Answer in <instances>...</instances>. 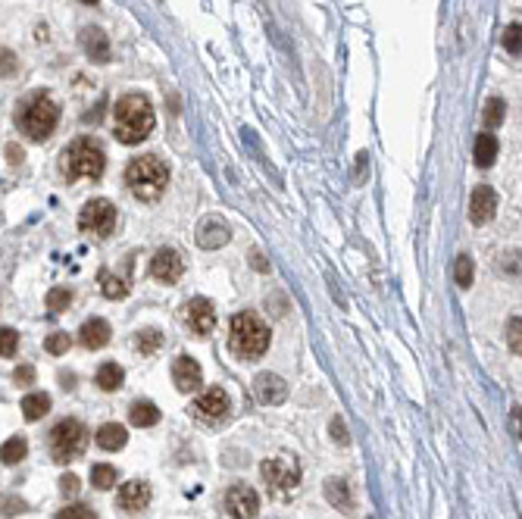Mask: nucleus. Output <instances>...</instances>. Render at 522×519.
I'll return each instance as SVG.
<instances>
[{"label": "nucleus", "mask_w": 522, "mask_h": 519, "mask_svg": "<svg viewBox=\"0 0 522 519\" xmlns=\"http://www.w3.org/2000/svg\"><path fill=\"white\" fill-rule=\"evenodd\" d=\"M157 116L153 106L144 94H126L116 100L113 106V131L122 144H141L144 138H151Z\"/></svg>", "instance_id": "f257e3e1"}, {"label": "nucleus", "mask_w": 522, "mask_h": 519, "mask_svg": "<svg viewBox=\"0 0 522 519\" xmlns=\"http://www.w3.org/2000/svg\"><path fill=\"white\" fill-rule=\"evenodd\" d=\"M57 122H60V106L44 91L26 97L19 104V110H16V125L32 141H47L53 135V129H57Z\"/></svg>", "instance_id": "f03ea898"}, {"label": "nucleus", "mask_w": 522, "mask_h": 519, "mask_svg": "<svg viewBox=\"0 0 522 519\" xmlns=\"http://www.w3.org/2000/svg\"><path fill=\"white\" fill-rule=\"evenodd\" d=\"M107 169V154L94 138H76L60 156V172L66 181L76 179H101Z\"/></svg>", "instance_id": "7ed1b4c3"}, {"label": "nucleus", "mask_w": 522, "mask_h": 519, "mask_svg": "<svg viewBox=\"0 0 522 519\" xmlns=\"http://www.w3.org/2000/svg\"><path fill=\"white\" fill-rule=\"evenodd\" d=\"M126 181H128V191L138 200H157L166 191V185H169V169H166V163L160 156L144 154L128 163Z\"/></svg>", "instance_id": "20e7f679"}, {"label": "nucleus", "mask_w": 522, "mask_h": 519, "mask_svg": "<svg viewBox=\"0 0 522 519\" xmlns=\"http://www.w3.org/2000/svg\"><path fill=\"white\" fill-rule=\"evenodd\" d=\"M228 347L241 360H257L269 347V329L260 322L257 313H238L232 316V329H228Z\"/></svg>", "instance_id": "39448f33"}, {"label": "nucleus", "mask_w": 522, "mask_h": 519, "mask_svg": "<svg viewBox=\"0 0 522 519\" xmlns=\"http://www.w3.org/2000/svg\"><path fill=\"white\" fill-rule=\"evenodd\" d=\"M88 447V429L78 419H63L51 431V454L57 463H72Z\"/></svg>", "instance_id": "423d86ee"}, {"label": "nucleus", "mask_w": 522, "mask_h": 519, "mask_svg": "<svg viewBox=\"0 0 522 519\" xmlns=\"http://www.w3.org/2000/svg\"><path fill=\"white\" fill-rule=\"evenodd\" d=\"M260 475H263V481L269 485V491L278 494V497L294 494L297 485H301V466H297L291 456H272V460H266L263 466H260Z\"/></svg>", "instance_id": "0eeeda50"}, {"label": "nucleus", "mask_w": 522, "mask_h": 519, "mask_svg": "<svg viewBox=\"0 0 522 519\" xmlns=\"http://www.w3.org/2000/svg\"><path fill=\"white\" fill-rule=\"evenodd\" d=\"M78 229L85 235H94V238H107L110 231L116 229V206L110 204L107 197H94L82 206L78 213Z\"/></svg>", "instance_id": "6e6552de"}, {"label": "nucleus", "mask_w": 522, "mask_h": 519, "mask_svg": "<svg viewBox=\"0 0 522 519\" xmlns=\"http://www.w3.org/2000/svg\"><path fill=\"white\" fill-rule=\"evenodd\" d=\"M228 406L232 404H228V394L222 391V388H207V391L191 404V413H194V419H201V422L216 425L228 416Z\"/></svg>", "instance_id": "1a4fd4ad"}, {"label": "nucleus", "mask_w": 522, "mask_h": 519, "mask_svg": "<svg viewBox=\"0 0 522 519\" xmlns=\"http://www.w3.org/2000/svg\"><path fill=\"white\" fill-rule=\"evenodd\" d=\"M226 506L232 513V519H257L260 513V494L251 485H232L226 494Z\"/></svg>", "instance_id": "9d476101"}, {"label": "nucleus", "mask_w": 522, "mask_h": 519, "mask_svg": "<svg viewBox=\"0 0 522 519\" xmlns=\"http://www.w3.org/2000/svg\"><path fill=\"white\" fill-rule=\"evenodd\" d=\"M182 319H185V325H188L194 335H210L213 325H216V310H213V304H210L207 297H194V300L185 304Z\"/></svg>", "instance_id": "9b49d317"}, {"label": "nucleus", "mask_w": 522, "mask_h": 519, "mask_svg": "<svg viewBox=\"0 0 522 519\" xmlns=\"http://www.w3.org/2000/svg\"><path fill=\"white\" fill-rule=\"evenodd\" d=\"M182 272H185V260H182V254H178V250L160 247L157 254H153V260H151V275H153L157 281H166V285H172V281L182 279Z\"/></svg>", "instance_id": "f8f14e48"}, {"label": "nucleus", "mask_w": 522, "mask_h": 519, "mask_svg": "<svg viewBox=\"0 0 522 519\" xmlns=\"http://www.w3.org/2000/svg\"><path fill=\"white\" fill-rule=\"evenodd\" d=\"M172 381H176V388L182 394H191L197 391V388L203 385V369L197 360H191V356H176L172 360Z\"/></svg>", "instance_id": "ddd939ff"}, {"label": "nucleus", "mask_w": 522, "mask_h": 519, "mask_svg": "<svg viewBox=\"0 0 522 519\" xmlns=\"http://www.w3.org/2000/svg\"><path fill=\"white\" fill-rule=\"evenodd\" d=\"M253 394H257L260 404L278 406L288 397V385H285V379H278V375H272V372H260L257 379H253Z\"/></svg>", "instance_id": "4468645a"}, {"label": "nucleus", "mask_w": 522, "mask_h": 519, "mask_svg": "<svg viewBox=\"0 0 522 519\" xmlns=\"http://www.w3.org/2000/svg\"><path fill=\"white\" fill-rule=\"evenodd\" d=\"M494 210H497V194L491 191V185L472 188V194H469V219L472 222L485 225L491 216H494Z\"/></svg>", "instance_id": "2eb2a0df"}, {"label": "nucleus", "mask_w": 522, "mask_h": 519, "mask_svg": "<svg viewBox=\"0 0 522 519\" xmlns=\"http://www.w3.org/2000/svg\"><path fill=\"white\" fill-rule=\"evenodd\" d=\"M116 500H119L122 510L141 513V510H147V504H151V485H147V481H141V479H132V481H126V485L119 488Z\"/></svg>", "instance_id": "dca6fc26"}, {"label": "nucleus", "mask_w": 522, "mask_h": 519, "mask_svg": "<svg viewBox=\"0 0 522 519\" xmlns=\"http://www.w3.org/2000/svg\"><path fill=\"white\" fill-rule=\"evenodd\" d=\"M228 238H232V229H228L219 216H207L201 222V229H197V244H201L203 250L222 247V244H228Z\"/></svg>", "instance_id": "f3484780"}, {"label": "nucleus", "mask_w": 522, "mask_h": 519, "mask_svg": "<svg viewBox=\"0 0 522 519\" xmlns=\"http://www.w3.org/2000/svg\"><path fill=\"white\" fill-rule=\"evenodd\" d=\"M110 322L107 319H88V322L78 329V341L85 344L88 350H101V347H107L110 344Z\"/></svg>", "instance_id": "a211bd4d"}, {"label": "nucleus", "mask_w": 522, "mask_h": 519, "mask_svg": "<svg viewBox=\"0 0 522 519\" xmlns=\"http://www.w3.org/2000/svg\"><path fill=\"white\" fill-rule=\"evenodd\" d=\"M82 50L94 63H110V38L101 28H82Z\"/></svg>", "instance_id": "6ab92c4d"}, {"label": "nucleus", "mask_w": 522, "mask_h": 519, "mask_svg": "<svg viewBox=\"0 0 522 519\" xmlns=\"http://www.w3.org/2000/svg\"><path fill=\"white\" fill-rule=\"evenodd\" d=\"M94 441L101 444L103 450H122V447H126V441H128V431H126V425H119V422H107V425L97 429Z\"/></svg>", "instance_id": "aec40b11"}, {"label": "nucleus", "mask_w": 522, "mask_h": 519, "mask_svg": "<svg viewBox=\"0 0 522 519\" xmlns=\"http://www.w3.org/2000/svg\"><path fill=\"white\" fill-rule=\"evenodd\" d=\"M128 419H132V425H138V429H151V425L160 422V410L151 400H135L132 410H128Z\"/></svg>", "instance_id": "412c9836"}, {"label": "nucleus", "mask_w": 522, "mask_h": 519, "mask_svg": "<svg viewBox=\"0 0 522 519\" xmlns=\"http://www.w3.org/2000/svg\"><path fill=\"white\" fill-rule=\"evenodd\" d=\"M47 413H51V397H47V394L35 391V394H26V397H22V416H26L28 422H38V419L47 416Z\"/></svg>", "instance_id": "4be33fe9"}, {"label": "nucleus", "mask_w": 522, "mask_h": 519, "mask_svg": "<svg viewBox=\"0 0 522 519\" xmlns=\"http://www.w3.org/2000/svg\"><path fill=\"white\" fill-rule=\"evenodd\" d=\"M326 497H328V504L338 506V510H353V497H351V488H347V481L328 479L326 481Z\"/></svg>", "instance_id": "5701e85b"}, {"label": "nucleus", "mask_w": 522, "mask_h": 519, "mask_svg": "<svg viewBox=\"0 0 522 519\" xmlns=\"http://www.w3.org/2000/svg\"><path fill=\"white\" fill-rule=\"evenodd\" d=\"M97 281H101V291H103V297H110V300H122L128 294V279H122V275H113V272H107L103 269L101 275H97Z\"/></svg>", "instance_id": "b1692460"}, {"label": "nucleus", "mask_w": 522, "mask_h": 519, "mask_svg": "<svg viewBox=\"0 0 522 519\" xmlns=\"http://www.w3.org/2000/svg\"><path fill=\"white\" fill-rule=\"evenodd\" d=\"M122 381H126V372H122V366H116V363H103V366L97 369V385H101V391H119Z\"/></svg>", "instance_id": "393cba45"}, {"label": "nucleus", "mask_w": 522, "mask_h": 519, "mask_svg": "<svg viewBox=\"0 0 522 519\" xmlns=\"http://www.w3.org/2000/svg\"><path fill=\"white\" fill-rule=\"evenodd\" d=\"M494 160H497V138L491 131H485V135L475 138V163L482 169H488Z\"/></svg>", "instance_id": "a878e982"}, {"label": "nucleus", "mask_w": 522, "mask_h": 519, "mask_svg": "<svg viewBox=\"0 0 522 519\" xmlns=\"http://www.w3.org/2000/svg\"><path fill=\"white\" fill-rule=\"evenodd\" d=\"M26 454H28V441L26 438H10V441H3V447H0V460L3 463H10V466H16L19 460H26Z\"/></svg>", "instance_id": "bb28decb"}, {"label": "nucleus", "mask_w": 522, "mask_h": 519, "mask_svg": "<svg viewBox=\"0 0 522 519\" xmlns=\"http://www.w3.org/2000/svg\"><path fill=\"white\" fill-rule=\"evenodd\" d=\"M91 485L101 488V491H110V488L116 485V469L110 466V463H97V466L91 469Z\"/></svg>", "instance_id": "cd10ccee"}, {"label": "nucleus", "mask_w": 522, "mask_h": 519, "mask_svg": "<svg viewBox=\"0 0 522 519\" xmlns=\"http://www.w3.org/2000/svg\"><path fill=\"white\" fill-rule=\"evenodd\" d=\"M69 304H72V294L66 288H51L47 291V310L51 313H63Z\"/></svg>", "instance_id": "c85d7f7f"}, {"label": "nucleus", "mask_w": 522, "mask_h": 519, "mask_svg": "<svg viewBox=\"0 0 522 519\" xmlns=\"http://www.w3.org/2000/svg\"><path fill=\"white\" fill-rule=\"evenodd\" d=\"M503 110H507V106H503L500 97L488 100V104H485V125H488V129H497V125L503 122Z\"/></svg>", "instance_id": "c756f323"}, {"label": "nucleus", "mask_w": 522, "mask_h": 519, "mask_svg": "<svg viewBox=\"0 0 522 519\" xmlns=\"http://www.w3.org/2000/svg\"><path fill=\"white\" fill-rule=\"evenodd\" d=\"M163 344V335H160L157 329H144V331H138V350L141 354H153V350Z\"/></svg>", "instance_id": "7c9ffc66"}, {"label": "nucleus", "mask_w": 522, "mask_h": 519, "mask_svg": "<svg viewBox=\"0 0 522 519\" xmlns=\"http://www.w3.org/2000/svg\"><path fill=\"white\" fill-rule=\"evenodd\" d=\"M453 275H457V285H460V288H469V285H472L475 266H472L469 256H460V260H457V269H453Z\"/></svg>", "instance_id": "2f4dec72"}, {"label": "nucleus", "mask_w": 522, "mask_h": 519, "mask_svg": "<svg viewBox=\"0 0 522 519\" xmlns=\"http://www.w3.org/2000/svg\"><path fill=\"white\" fill-rule=\"evenodd\" d=\"M44 347H47V354H66V350L72 347V338L66 335V331H53V335H47Z\"/></svg>", "instance_id": "473e14b6"}, {"label": "nucleus", "mask_w": 522, "mask_h": 519, "mask_svg": "<svg viewBox=\"0 0 522 519\" xmlns=\"http://www.w3.org/2000/svg\"><path fill=\"white\" fill-rule=\"evenodd\" d=\"M19 347V331L16 329H0V356H13Z\"/></svg>", "instance_id": "72a5a7b5"}, {"label": "nucleus", "mask_w": 522, "mask_h": 519, "mask_svg": "<svg viewBox=\"0 0 522 519\" xmlns=\"http://www.w3.org/2000/svg\"><path fill=\"white\" fill-rule=\"evenodd\" d=\"M519 22H513V25H507V31H503V50L507 53H513V56H519Z\"/></svg>", "instance_id": "f704fd0d"}, {"label": "nucleus", "mask_w": 522, "mask_h": 519, "mask_svg": "<svg viewBox=\"0 0 522 519\" xmlns=\"http://www.w3.org/2000/svg\"><path fill=\"white\" fill-rule=\"evenodd\" d=\"M57 519H97V516H94V510H88V506L78 504V506H66Z\"/></svg>", "instance_id": "c9c22d12"}, {"label": "nucleus", "mask_w": 522, "mask_h": 519, "mask_svg": "<svg viewBox=\"0 0 522 519\" xmlns=\"http://www.w3.org/2000/svg\"><path fill=\"white\" fill-rule=\"evenodd\" d=\"M13 72H16V53L0 47V75H13Z\"/></svg>", "instance_id": "e433bc0d"}, {"label": "nucleus", "mask_w": 522, "mask_h": 519, "mask_svg": "<svg viewBox=\"0 0 522 519\" xmlns=\"http://www.w3.org/2000/svg\"><path fill=\"white\" fill-rule=\"evenodd\" d=\"M60 488H63V494L66 497H76L78 494V488H82V481H78V475H63V479H60Z\"/></svg>", "instance_id": "4c0bfd02"}, {"label": "nucleus", "mask_w": 522, "mask_h": 519, "mask_svg": "<svg viewBox=\"0 0 522 519\" xmlns=\"http://www.w3.org/2000/svg\"><path fill=\"white\" fill-rule=\"evenodd\" d=\"M13 381H16V385H32V381H35V369L32 366H16Z\"/></svg>", "instance_id": "58836bf2"}, {"label": "nucleus", "mask_w": 522, "mask_h": 519, "mask_svg": "<svg viewBox=\"0 0 522 519\" xmlns=\"http://www.w3.org/2000/svg\"><path fill=\"white\" fill-rule=\"evenodd\" d=\"M7 160L13 163V166H19V163L26 160V150H22L19 144H7Z\"/></svg>", "instance_id": "ea45409f"}, {"label": "nucleus", "mask_w": 522, "mask_h": 519, "mask_svg": "<svg viewBox=\"0 0 522 519\" xmlns=\"http://www.w3.org/2000/svg\"><path fill=\"white\" fill-rule=\"evenodd\" d=\"M510 347L519 354V316L510 319Z\"/></svg>", "instance_id": "a19ab883"}, {"label": "nucleus", "mask_w": 522, "mask_h": 519, "mask_svg": "<svg viewBox=\"0 0 522 519\" xmlns=\"http://www.w3.org/2000/svg\"><path fill=\"white\" fill-rule=\"evenodd\" d=\"M332 431H335V441H338V444H347V429H344V422H341V419L338 416H335L332 419Z\"/></svg>", "instance_id": "79ce46f5"}, {"label": "nucleus", "mask_w": 522, "mask_h": 519, "mask_svg": "<svg viewBox=\"0 0 522 519\" xmlns=\"http://www.w3.org/2000/svg\"><path fill=\"white\" fill-rule=\"evenodd\" d=\"M85 3H97V0H85Z\"/></svg>", "instance_id": "37998d69"}]
</instances>
